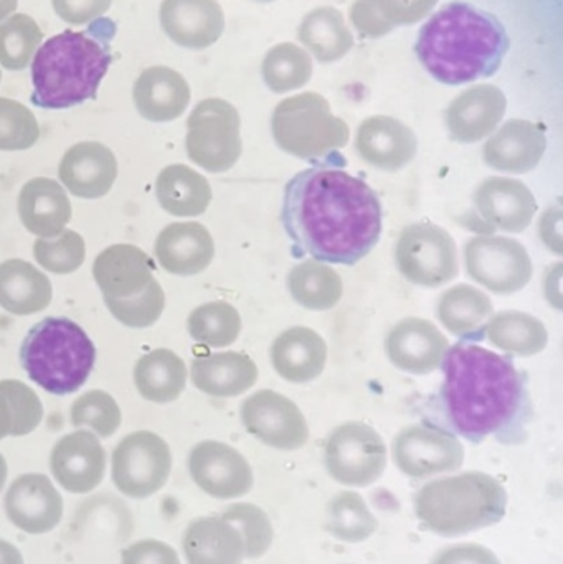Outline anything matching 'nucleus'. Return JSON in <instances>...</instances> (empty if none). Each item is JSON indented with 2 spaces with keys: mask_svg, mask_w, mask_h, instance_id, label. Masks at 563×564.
<instances>
[{
  "mask_svg": "<svg viewBox=\"0 0 563 564\" xmlns=\"http://www.w3.org/2000/svg\"><path fill=\"white\" fill-rule=\"evenodd\" d=\"M466 273L499 295L522 291L531 282L532 260L521 241L481 235L465 245Z\"/></svg>",
  "mask_w": 563,
  "mask_h": 564,
  "instance_id": "obj_12",
  "label": "nucleus"
},
{
  "mask_svg": "<svg viewBox=\"0 0 563 564\" xmlns=\"http://www.w3.org/2000/svg\"><path fill=\"white\" fill-rule=\"evenodd\" d=\"M443 384L433 403L439 427L479 444L518 446L534 420L528 378L515 361L462 338L443 358Z\"/></svg>",
  "mask_w": 563,
  "mask_h": 564,
  "instance_id": "obj_2",
  "label": "nucleus"
},
{
  "mask_svg": "<svg viewBox=\"0 0 563 564\" xmlns=\"http://www.w3.org/2000/svg\"><path fill=\"white\" fill-rule=\"evenodd\" d=\"M356 151L370 167L386 172L402 171L415 159L419 138L397 118L372 116L357 129Z\"/></svg>",
  "mask_w": 563,
  "mask_h": 564,
  "instance_id": "obj_21",
  "label": "nucleus"
},
{
  "mask_svg": "<svg viewBox=\"0 0 563 564\" xmlns=\"http://www.w3.org/2000/svg\"><path fill=\"white\" fill-rule=\"evenodd\" d=\"M53 289L33 264L9 260L0 264V307L13 315H32L48 307Z\"/></svg>",
  "mask_w": 563,
  "mask_h": 564,
  "instance_id": "obj_32",
  "label": "nucleus"
},
{
  "mask_svg": "<svg viewBox=\"0 0 563 564\" xmlns=\"http://www.w3.org/2000/svg\"><path fill=\"white\" fill-rule=\"evenodd\" d=\"M245 430L264 446L297 451L310 441V426L294 401L277 391L261 390L241 403Z\"/></svg>",
  "mask_w": 563,
  "mask_h": 564,
  "instance_id": "obj_14",
  "label": "nucleus"
},
{
  "mask_svg": "<svg viewBox=\"0 0 563 564\" xmlns=\"http://www.w3.org/2000/svg\"><path fill=\"white\" fill-rule=\"evenodd\" d=\"M397 469L410 479H432L453 474L465 464V447L455 434L432 424H413L392 444Z\"/></svg>",
  "mask_w": 563,
  "mask_h": 564,
  "instance_id": "obj_13",
  "label": "nucleus"
},
{
  "mask_svg": "<svg viewBox=\"0 0 563 564\" xmlns=\"http://www.w3.org/2000/svg\"><path fill=\"white\" fill-rule=\"evenodd\" d=\"M436 314L450 334L479 341L483 340V327L495 314V307L485 292L469 284H458L439 299Z\"/></svg>",
  "mask_w": 563,
  "mask_h": 564,
  "instance_id": "obj_35",
  "label": "nucleus"
},
{
  "mask_svg": "<svg viewBox=\"0 0 563 564\" xmlns=\"http://www.w3.org/2000/svg\"><path fill=\"white\" fill-rule=\"evenodd\" d=\"M105 304L112 317L126 327L145 328L161 318L165 295L154 278L142 294L129 299H105Z\"/></svg>",
  "mask_w": 563,
  "mask_h": 564,
  "instance_id": "obj_47",
  "label": "nucleus"
},
{
  "mask_svg": "<svg viewBox=\"0 0 563 564\" xmlns=\"http://www.w3.org/2000/svg\"><path fill=\"white\" fill-rule=\"evenodd\" d=\"M300 42L317 62L334 63L344 58L354 46V36L343 13L334 7L311 10L300 25Z\"/></svg>",
  "mask_w": 563,
  "mask_h": 564,
  "instance_id": "obj_37",
  "label": "nucleus"
},
{
  "mask_svg": "<svg viewBox=\"0 0 563 564\" xmlns=\"http://www.w3.org/2000/svg\"><path fill=\"white\" fill-rule=\"evenodd\" d=\"M548 151V138L541 126L526 119H511L502 124L483 149L489 169L522 175L534 171Z\"/></svg>",
  "mask_w": 563,
  "mask_h": 564,
  "instance_id": "obj_23",
  "label": "nucleus"
},
{
  "mask_svg": "<svg viewBox=\"0 0 563 564\" xmlns=\"http://www.w3.org/2000/svg\"><path fill=\"white\" fill-rule=\"evenodd\" d=\"M220 517L241 536L245 558H263L270 552L274 542L273 523L261 507L250 502H238L227 507Z\"/></svg>",
  "mask_w": 563,
  "mask_h": 564,
  "instance_id": "obj_44",
  "label": "nucleus"
},
{
  "mask_svg": "<svg viewBox=\"0 0 563 564\" xmlns=\"http://www.w3.org/2000/svg\"><path fill=\"white\" fill-rule=\"evenodd\" d=\"M389 460L386 441L369 424L349 421L340 424L327 437L324 467L331 479L340 486H373L382 479Z\"/></svg>",
  "mask_w": 563,
  "mask_h": 564,
  "instance_id": "obj_9",
  "label": "nucleus"
},
{
  "mask_svg": "<svg viewBox=\"0 0 563 564\" xmlns=\"http://www.w3.org/2000/svg\"><path fill=\"white\" fill-rule=\"evenodd\" d=\"M85 240L76 231L65 230L55 240L39 238L33 257L43 270L55 274L75 273L85 263Z\"/></svg>",
  "mask_w": 563,
  "mask_h": 564,
  "instance_id": "obj_46",
  "label": "nucleus"
},
{
  "mask_svg": "<svg viewBox=\"0 0 563 564\" xmlns=\"http://www.w3.org/2000/svg\"><path fill=\"white\" fill-rule=\"evenodd\" d=\"M121 564H181L174 549L159 540H142L122 552Z\"/></svg>",
  "mask_w": 563,
  "mask_h": 564,
  "instance_id": "obj_52",
  "label": "nucleus"
},
{
  "mask_svg": "<svg viewBox=\"0 0 563 564\" xmlns=\"http://www.w3.org/2000/svg\"><path fill=\"white\" fill-rule=\"evenodd\" d=\"M155 197L162 210L174 217H198L212 202V187L204 175L184 164L162 169L155 178Z\"/></svg>",
  "mask_w": 563,
  "mask_h": 564,
  "instance_id": "obj_33",
  "label": "nucleus"
},
{
  "mask_svg": "<svg viewBox=\"0 0 563 564\" xmlns=\"http://www.w3.org/2000/svg\"><path fill=\"white\" fill-rule=\"evenodd\" d=\"M40 138L35 116L22 102L0 98V151H26Z\"/></svg>",
  "mask_w": 563,
  "mask_h": 564,
  "instance_id": "obj_48",
  "label": "nucleus"
},
{
  "mask_svg": "<svg viewBox=\"0 0 563 564\" xmlns=\"http://www.w3.org/2000/svg\"><path fill=\"white\" fill-rule=\"evenodd\" d=\"M116 23L93 20L82 32L65 30L46 40L32 62V102L42 109H68L95 99L112 62Z\"/></svg>",
  "mask_w": 563,
  "mask_h": 564,
  "instance_id": "obj_4",
  "label": "nucleus"
},
{
  "mask_svg": "<svg viewBox=\"0 0 563 564\" xmlns=\"http://www.w3.org/2000/svg\"><path fill=\"white\" fill-rule=\"evenodd\" d=\"M271 132L281 151L303 161H323L349 144V126L331 111L317 93L283 99L271 119Z\"/></svg>",
  "mask_w": 563,
  "mask_h": 564,
  "instance_id": "obj_7",
  "label": "nucleus"
},
{
  "mask_svg": "<svg viewBox=\"0 0 563 564\" xmlns=\"http://www.w3.org/2000/svg\"><path fill=\"white\" fill-rule=\"evenodd\" d=\"M400 274L420 288L436 289L459 274L458 247L445 228L430 221L403 228L397 241Z\"/></svg>",
  "mask_w": 563,
  "mask_h": 564,
  "instance_id": "obj_10",
  "label": "nucleus"
},
{
  "mask_svg": "<svg viewBox=\"0 0 563 564\" xmlns=\"http://www.w3.org/2000/svg\"><path fill=\"white\" fill-rule=\"evenodd\" d=\"M0 564H23L22 553L6 540H0Z\"/></svg>",
  "mask_w": 563,
  "mask_h": 564,
  "instance_id": "obj_56",
  "label": "nucleus"
},
{
  "mask_svg": "<svg viewBox=\"0 0 563 564\" xmlns=\"http://www.w3.org/2000/svg\"><path fill=\"white\" fill-rule=\"evenodd\" d=\"M42 417V401L32 388L19 380L0 381V441L33 433Z\"/></svg>",
  "mask_w": 563,
  "mask_h": 564,
  "instance_id": "obj_40",
  "label": "nucleus"
},
{
  "mask_svg": "<svg viewBox=\"0 0 563 564\" xmlns=\"http://www.w3.org/2000/svg\"><path fill=\"white\" fill-rule=\"evenodd\" d=\"M195 388L215 398H234L247 393L258 380V368L248 355L220 351L192 361Z\"/></svg>",
  "mask_w": 563,
  "mask_h": 564,
  "instance_id": "obj_30",
  "label": "nucleus"
},
{
  "mask_svg": "<svg viewBox=\"0 0 563 564\" xmlns=\"http://www.w3.org/2000/svg\"><path fill=\"white\" fill-rule=\"evenodd\" d=\"M324 529L337 542L359 545L376 535L379 520L360 494L343 490L327 502Z\"/></svg>",
  "mask_w": 563,
  "mask_h": 564,
  "instance_id": "obj_39",
  "label": "nucleus"
},
{
  "mask_svg": "<svg viewBox=\"0 0 563 564\" xmlns=\"http://www.w3.org/2000/svg\"><path fill=\"white\" fill-rule=\"evenodd\" d=\"M257 2H260V3H270V2H277V0H257Z\"/></svg>",
  "mask_w": 563,
  "mask_h": 564,
  "instance_id": "obj_59",
  "label": "nucleus"
},
{
  "mask_svg": "<svg viewBox=\"0 0 563 564\" xmlns=\"http://www.w3.org/2000/svg\"><path fill=\"white\" fill-rule=\"evenodd\" d=\"M7 480V463L3 459L2 454H0V492H2L3 486H6Z\"/></svg>",
  "mask_w": 563,
  "mask_h": 564,
  "instance_id": "obj_58",
  "label": "nucleus"
},
{
  "mask_svg": "<svg viewBox=\"0 0 563 564\" xmlns=\"http://www.w3.org/2000/svg\"><path fill=\"white\" fill-rule=\"evenodd\" d=\"M58 177L75 197L101 198L118 177V162L111 149L99 142H79L63 155Z\"/></svg>",
  "mask_w": 563,
  "mask_h": 564,
  "instance_id": "obj_24",
  "label": "nucleus"
},
{
  "mask_svg": "<svg viewBox=\"0 0 563 564\" xmlns=\"http://www.w3.org/2000/svg\"><path fill=\"white\" fill-rule=\"evenodd\" d=\"M72 424L75 427H89L95 436L109 437L121 426V410L111 394L91 390L73 403Z\"/></svg>",
  "mask_w": 563,
  "mask_h": 564,
  "instance_id": "obj_45",
  "label": "nucleus"
},
{
  "mask_svg": "<svg viewBox=\"0 0 563 564\" xmlns=\"http://www.w3.org/2000/svg\"><path fill=\"white\" fill-rule=\"evenodd\" d=\"M509 496L496 477L462 473L425 484L413 497L416 519L445 539L498 525L508 512Z\"/></svg>",
  "mask_w": 563,
  "mask_h": 564,
  "instance_id": "obj_5",
  "label": "nucleus"
},
{
  "mask_svg": "<svg viewBox=\"0 0 563 564\" xmlns=\"http://www.w3.org/2000/svg\"><path fill=\"white\" fill-rule=\"evenodd\" d=\"M172 470L169 444L151 431L129 434L112 453V480L131 499H148L162 489Z\"/></svg>",
  "mask_w": 563,
  "mask_h": 564,
  "instance_id": "obj_11",
  "label": "nucleus"
},
{
  "mask_svg": "<svg viewBox=\"0 0 563 564\" xmlns=\"http://www.w3.org/2000/svg\"><path fill=\"white\" fill-rule=\"evenodd\" d=\"M188 334L205 347H230L241 332V317L234 305L224 301L207 302L188 315Z\"/></svg>",
  "mask_w": 563,
  "mask_h": 564,
  "instance_id": "obj_42",
  "label": "nucleus"
},
{
  "mask_svg": "<svg viewBox=\"0 0 563 564\" xmlns=\"http://www.w3.org/2000/svg\"><path fill=\"white\" fill-rule=\"evenodd\" d=\"M136 109L151 122H171L181 118L191 102L187 79L167 66H152L141 73L132 91Z\"/></svg>",
  "mask_w": 563,
  "mask_h": 564,
  "instance_id": "obj_28",
  "label": "nucleus"
},
{
  "mask_svg": "<svg viewBox=\"0 0 563 564\" xmlns=\"http://www.w3.org/2000/svg\"><path fill=\"white\" fill-rule=\"evenodd\" d=\"M19 7V0H0V22L12 15Z\"/></svg>",
  "mask_w": 563,
  "mask_h": 564,
  "instance_id": "obj_57",
  "label": "nucleus"
},
{
  "mask_svg": "<svg viewBox=\"0 0 563 564\" xmlns=\"http://www.w3.org/2000/svg\"><path fill=\"white\" fill-rule=\"evenodd\" d=\"M448 348V338L425 318H403L386 337V354L393 367L415 377H425L442 368Z\"/></svg>",
  "mask_w": 563,
  "mask_h": 564,
  "instance_id": "obj_16",
  "label": "nucleus"
},
{
  "mask_svg": "<svg viewBox=\"0 0 563 564\" xmlns=\"http://www.w3.org/2000/svg\"><path fill=\"white\" fill-rule=\"evenodd\" d=\"M50 469L56 482L68 492H91L105 477V447L89 431L66 434L53 447Z\"/></svg>",
  "mask_w": 563,
  "mask_h": 564,
  "instance_id": "obj_19",
  "label": "nucleus"
},
{
  "mask_svg": "<svg viewBox=\"0 0 563 564\" xmlns=\"http://www.w3.org/2000/svg\"><path fill=\"white\" fill-rule=\"evenodd\" d=\"M473 202L486 227L505 234H522L538 212L534 194L518 178L491 177L481 182Z\"/></svg>",
  "mask_w": 563,
  "mask_h": 564,
  "instance_id": "obj_17",
  "label": "nucleus"
},
{
  "mask_svg": "<svg viewBox=\"0 0 563 564\" xmlns=\"http://www.w3.org/2000/svg\"><path fill=\"white\" fill-rule=\"evenodd\" d=\"M162 270L175 276L204 273L215 257V243L204 225L172 224L159 234L154 247Z\"/></svg>",
  "mask_w": 563,
  "mask_h": 564,
  "instance_id": "obj_26",
  "label": "nucleus"
},
{
  "mask_svg": "<svg viewBox=\"0 0 563 564\" xmlns=\"http://www.w3.org/2000/svg\"><path fill=\"white\" fill-rule=\"evenodd\" d=\"M20 361L33 383L58 397L75 393L88 380L96 361L91 338L76 322L46 317L30 328Z\"/></svg>",
  "mask_w": 563,
  "mask_h": 564,
  "instance_id": "obj_6",
  "label": "nucleus"
},
{
  "mask_svg": "<svg viewBox=\"0 0 563 564\" xmlns=\"http://www.w3.org/2000/svg\"><path fill=\"white\" fill-rule=\"evenodd\" d=\"M19 215L30 234L48 240L65 231L72 220V204L58 182L36 177L20 191Z\"/></svg>",
  "mask_w": 563,
  "mask_h": 564,
  "instance_id": "obj_29",
  "label": "nucleus"
},
{
  "mask_svg": "<svg viewBox=\"0 0 563 564\" xmlns=\"http://www.w3.org/2000/svg\"><path fill=\"white\" fill-rule=\"evenodd\" d=\"M42 30L32 17L15 13L0 22V65L10 72L25 69L42 45Z\"/></svg>",
  "mask_w": 563,
  "mask_h": 564,
  "instance_id": "obj_43",
  "label": "nucleus"
},
{
  "mask_svg": "<svg viewBox=\"0 0 563 564\" xmlns=\"http://www.w3.org/2000/svg\"><path fill=\"white\" fill-rule=\"evenodd\" d=\"M240 126V115L231 102L220 98L198 102L187 119L188 159L212 174L230 171L243 151Z\"/></svg>",
  "mask_w": 563,
  "mask_h": 564,
  "instance_id": "obj_8",
  "label": "nucleus"
},
{
  "mask_svg": "<svg viewBox=\"0 0 563 564\" xmlns=\"http://www.w3.org/2000/svg\"><path fill=\"white\" fill-rule=\"evenodd\" d=\"M516 357H534L545 350L549 332L542 321L521 311H502L491 315L485 327L483 338Z\"/></svg>",
  "mask_w": 563,
  "mask_h": 564,
  "instance_id": "obj_34",
  "label": "nucleus"
},
{
  "mask_svg": "<svg viewBox=\"0 0 563 564\" xmlns=\"http://www.w3.org/2000/svg\"><path fill=\"white\" fill-rule=\"evenodd\" d=\"M187 564H243L245 546L237 530L221 517L188 523L182 539Z\"/></svg>",
  "mask_w": 563,
  "mask_h": 564,
  "instance_id": "obj_31",
  "label": "nucleus"
},
{
  "mask_svg": "<svg viewBox=\"0 0 563 564\" xmlns=\"http://www.w3.org/2000/svg\"><path fill=\"white\" fill-rule=\"evenodd\" d=\"M313 58L306 50L294 43H280L267 53L261 75L271 91L277 95L296 91L313 78Z\"/></svg>",
  "mask_w": 563,
  "mask_h": 564,
  "instance_id": "obj_41",
  "label": "nucleus"
},
{
  "mask_svg": "<svg viewBox=\"0 0 563 564\" xmlns=\"http://www.w3.org/2000/svg\"><path fill=\"white\" fill-rule=\"evenodd\" d=\"M165 35L182 48L205 50L224 35V9L217 0H164L159 12Z\"/></svg>",
  "mask_w": 563,
  "mask_h": 564,
  "instance_id": "obj_22",
  "label": "nucleus"
},
{
  "mask_svg": "<svg viewBox=\"0 0 563 564\" xmlns=\"http://www.w3.org/2000/svg\"><path fill=\"white\" fill-rule=\"evenodd\" d=\"M112 0H52L53 10L69 25H86L108 12Z\"/></svg>",
  "mask_w": 563,
  "mask_h": 564,
  "instance_id": "obj_50",
  "label": "nucleus"
},
{
  "mask_svg": "<svg viewBox=\"0 0 563 564\" xmlns=\"http://www.w3.org/2000/svg\"><path fill=\"white\" fill-rule=\"evenodd\" d=\"M430 564H502L491 549L478 543H456L435 553Z\"/></svg>",
  "mask_w": 563,
  "mask_h": 564,
  "instance_id": "obj_51",
  "label": "nucleus"
},
{
  "mask_svg": "<svg viewBox=\"0 0 563 564\" xmlns=\"http://www.w3.org/2000/svg\"><path fill=\"white\" fill-rule=\"evenodd\" d=\"M562 270L563 264L557 263L549 268L544 278V294L549 304L554 305L557 311H562L563 295H562Z\"/></svg>",
  "mask_w": 563,
  "mask_h": 564,
  "instance_id": "obj_55",
  "label": "nucleus"
},
{
  "mask_svg": "<svg viewBox=\"0 0 563 564\" xmlns=\"http://www.w3.org/2000/svg\"><path fill=\"white\" fill-rule=\"evenodd\" d=\"M93 276L105 299L136 297L154 280V263L134 245H112L96 258Z\"/></svg>",
  "mask_w": 563,
  "mask_h": 564,
  "instance_id": "obj_25",
  "label": "nucleus"
},
{
  "mask_svg": "<svg viewBox=\"0 0 563 564\" xmlns=\"http://www.w3.org/2000/svg\"><path fill=\"white\" fill-rule=\"evenodd\" d=\"M383 19L393 26L422 22L435 9L439 0H376Z\"/></svg>",
  "mask_w": 563,
  "mask_h": 564,
  "instance_id": "obj_49",
  "label": "nucleus"
},
{
  "mask_svg": "<svg viewBox=\"0 0 563 564\" xmlns=\"http://www.w3.org/2000/svg\"><path fill=\"white\" fill-rule=\"evenodd\" d=\"M271 365L283 380L310 383L323 375L327 361V345L310 327H291L278 335L271 345Z\"/></svg>",
  "mask_w": 563,
  "mask_h": 564,
  "instance_id": "obj_27",
  "label": "nucleus"
},
{
  "mask_svg": "<svg viewBox=\"0 0 563 564\" xmlns=\"http://www.w3.org/2000/svg\"><path fill=\"white\" fill-rule=\"evenodd\" d=\"M134 383L144 400L172 403L181 397L187 383L185 361L167 348L149 351L136 365Z\"/></svg>",
  "mask_w": 563,
  "mask_h": 564,
  "instance_id": "obj_36",
  "label": "nucleus"
},
{
  "mask_svg": "<svg viewBox=\"0 0 563 564\" xmlns=\"http://www.w3.org/2000/svg\"><path fill=\"white\" fill-rule=\"evenodd\" d=\"M6 513L10 522L29 533L52 532L63 516V499L52 480L43 474H25L7 490Z\"/></svg>",
  "mask_w": 563,
  "mask_h": 564,
  "instance_id": "obj_18",
  "label": "nucleus"
},
{
  "mask_svg": "<svg viewBox=\"0 0 563 564\" xmlns=\"http://www.w3.org/2000/svg\"><path fill=\"white\" fill-rule=\"evenodd\" d=\"M0 78H2V73H0Z\"/></svg>",
  "mask_w": 563,
  "mask_h": 564,
  "instance_id": "obj_60",
  "label": "nucleus"
},
{
  "mask_svg": "<svg viewBox=\"0 0 563 564\" xmlns=\"http://www.w3.org/2000/svg\"><path fill=\"white\" fill-rule=\"evenodd\" d=\"M508 109L505 93L492 85H478L456 96L446 109L450 138L459 144H475L489 138L501 124Z\"/></svg>",
  "mask_w": 563,
  "mask_h": 564,
  "instance_id": "obj_20",
  "label": "nucleus"
},
{
  "mask_svg": "<svg viewBox=\"0 0 563 564\" xmlns=\"http://www.w3.org/2000/svg\"><path fill=\"white\" fill-rule=\"evenodd\" d=\"M188 473L207 496L217 500L241 499L251 492L253 469L243 454L220 441H202L188 454Z\"/></svg>",
  "mask_w": 563,
  "mask_h": 564,
  "instance_id": "obj_15",
  "label": "nucleus"
},
{
  "mask_svg": "<svg viewBox=\"0 0 563 564\" xmlns=\"http://www.w3.org/2000/svg\"><path fill=\"white\" fill-rule=\"evenodd\" d=\"M291 297L307 311L323 312L336 307L343 299L344 284L339 274L321 261L296 264L288 276Z\"/></svg>",
  "mask_w": 563,
  "mask_h": 564,
  "instance_id": "obj_38",
  "label": "nucleus"
},
{
  "mask_svg": "<svg viewBox=\"0 0 563 564\" xmlns=\"http://www.w3.org/2000/svg\"><path fill=\"white\" fill-rule=\"evenodd\" d=\"M509 45L508 32L495 15L472 3L452 2L422 26L415 52L436 82L456 86L495 75Z\"/></svg>",
  "mask_w": 563,
  "mask_h": 564,
  "instance_id": "obj_3",
  "label": "nucleus"
},
{
  "mask_svg": "<svg viewBox=\"0 0 563 564\" xmlns=\"http://www.w3.org/2000/svg\"><path fill=\"white\" fill-rule=\"evenodd\" d=\"M350 20L362 35L372 36V39L387 35L396 29L383 19L382 13L377 9L376 0H356L350 9Z\"/></svg>",
  "mask_w": 563,
  "mask_h": 564,
  "instance_id": "obj_53",
  "label": "nucleus"
},
{
  "mask_svg": "<svg viewBox=\"0 0 563 564\" xmlns=\"http://www.w3.org/2000/svg\"><path fill=\"white\" fill-rule=\"evenodd\" d=\"M539 234H541L542 243L561 257L563 253V210L561 204L548 208L545 214L542 215Z\"/></svg>",
  "mask_w": 563,
  "mask_h": 564,
  "instance_id": "obj_54",
  "label": "nucleus"
},
{
  "mask_svg": "<svg viewBox=\"0 0 563 564\" xmlns=\"http://www.w3.org/2000/svg\"><path fill=\"white\" fill-rule=\"evenodd\" d=\"M281 221L297 257L354 267L379 243L382 205L359 177L317 165L288 182Z\"/></svg>",
  "mask_w": 563,
  "mask_h": 564,
  "instance_id": "obj_1",
  "label": "nucleus"
}]
</instances>
